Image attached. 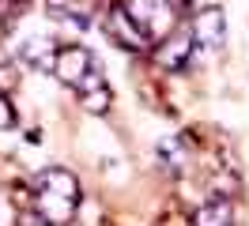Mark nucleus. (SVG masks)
<instances>
[{
    "label": "nucleus",
    "instance_id": "423d86ee",
    "mask_svg": "<svg viewBox=\"0 0 249 226\" xmlns=\"http://www.w3.org/2000/svg\"><path fill=\"white\" fill-rule=\"evenodd\" d=\"M234 204L227 196H215V200H208L200 208L193 211V226H234Z\"/></svg>",
    "mask_w": 249,
    "mask_h": 226
},
{
    "label": "nucleus",
    "instance_id": "20e7f679",
    "mask_svg": "<svg viewBox=\"0 0 249 226\" xmlns=\"http://www.w3.org/2000/svg\"><path fill=\"white\" fill-rule=\"evenodd\" d=\"M193 42L196 49H223L227 42V23H223V12L219 8H204L196 19H193Z\"/></svg>",
    "mask_w": 249,
    "mask_h": 226
},
{
    "label": "nucleus",
    "instance_id": "39448f33",
    "mask_svg": "<svg viewBox=\"0 0 249 226\" xmlns=\"http://www.w3.org/2000/svg\"><path fill=\"white\" fill-rule=\"evenodd\" d=\"M193 49H196L193 30H170V38L155 45V60L162 64V68L178 72V68H185V60H189V53H193Z\"/></svg>",
    "mask_w": 249,
    "mask_h": 226
},
{
    "label": "nucleus",
    "instance_id": "f257e3e1",
    "mask_svg": "<svg viewBox=\"0 0 249 226\" xmlns=\"http://www.w3.org/2000/svg\"><path fill=\"white\" fill-rule=\"evenodd\" d=\"M53 75L61 79L64 87L79 90V98L83 105L91 109V113H102L109 102L106 94V83H102V68H98V60L91 57V49H83V45H64L53 53Z\"/></svg>",
    "mask_w": 249,
    "mask_h": 226
},
{
    "label": "nucleus",
    "instance_id": "f03ea898",
    "mask_svg": "<svg viewBox=\"0 0 249 226\" xmlns=\"http://www.w3.org/2000/svg\"><path fill=\"white\" fill-rule=\"evenodd\" d=\"M79 211V181L64 166H49L34 177V215L49 226H68Z\"/></svg>",
    "mask_w": 249,
    "mask_h": 226
},
{
    "label": "nucleus",
    "instance_id": "6e6552de",
    "mask_svg": "<svg viewBox=\"0 0 249 226\" xmlns=\"http://www.w3.org/2000/svg\"><path fill=\"white\" fill-rule=\"evenodd\" d=\"M12 124H16V109H12V102L0 94V132H4V128H12Z\"/></svg>",
    "mask_w": 249,
    "mask_h": 226
},
{
    "label": "nucleus",
    "instance_id": "7ed1b4c3",
    "mask_svg": "<svg viewBox=\"0 0 249 226\" xmlns=\"http://www.w3.org/2000/svg\"><path fill=\"white\" fill-rule=\"evenodd\" d=\"M106 34L117 45H124V49H151V45H155V38L136 23V15L124 8V0H117V4L109 8V15H106Z\"/></svg>",
    "mask_w": 249,
    "mask_h": 226
},
{
    "label": "nucleus",
    "instance_id": "0eeeda50",
    "mask_svg": "<svg viewBox=\"0 0 249 226\" xmlns=\"http://www.w3.org/2000/svg\"><path fill=\"white\" fill-rule=\"evenodd\" d=\"M23 12V0H0V34L16 27V15Z\"/></svg>",
    "mask_w": 249,
    "mask_h": 226
}]
</instances>
